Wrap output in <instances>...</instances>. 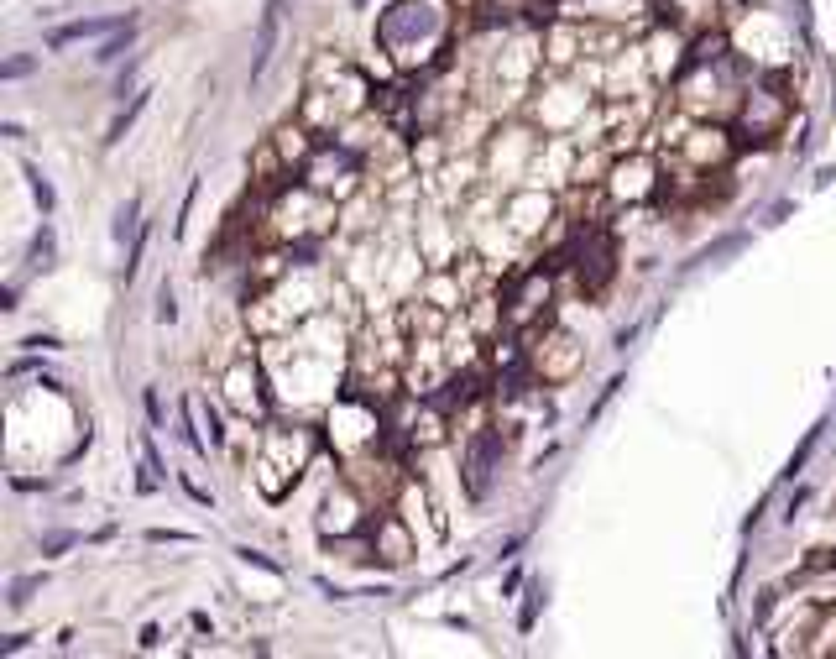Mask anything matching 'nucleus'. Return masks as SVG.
Wrapping results in <instances>:
<instances>
[{"label":"nucleus","instance_id":"1","mask_svg":"<svg viewBox=\"0 0 836 659\" xmlns=\"http://www.w3.org/2000/svg\"><path fill=\"white\" fill-rule=\"evenodd\" d=\"M377 42L398 74H450L460 58V11L455 0H392L377 16Z\"/></svg>","mask_w":836,"mask_h":659},{"label":"nucleus","instance_id":"2","mask_svg":"<svg viewBox=\"0 0 836 659\" xmlns=\"http://www.w3.org/2000/svg\"><path fill=\"white\" fill-rule=\"evenodd\" d=\"M319 450V435L304 424H267L257 450H251V476H257V487L267 503H283V497L298 487V476L309 471Z\"/></svg>","mask_w":836,"mask_h":659},{"label":"nucleus","instance_id":"3","mask_svg":"<svg viewBox=\"0 0 836 659\" xmlns=\"http://www.w3.org/2000/svg\"><path fill=\"white\" fill-rule=\"evenodd\" d=\"M737 142H758L769 147L774 136L789 131L795 121V84H789L784 68H758L742 89V105H737Z\"/></svg>","mask_w":836,"mask_h":659},{"label":"nucleus","instance_id":"4","mask_svg":"<svg viewBox=\"0 0 836 659\" xmlns=\"http://www.w3.org/2000/svg\"><path fill=\"white\" fill-rule=\"evenodd\" d=\"M539 147H544V136L533 131V126H518V121L497 126L492 136H486V147H481V178H486V184H497V189L528 184L533 163H539Z\"/></svg>","mask_w":836,"mask_h":659},{"label":"nucleus","instance_id":"5","mask_svg":"<svg viewBox=\"0 0 836 659\" xmlns=\"http://www.w3.org/2000/svg\"><path fill=\"white\" fill-rule=\"evenodd\" d=\"M580 367H586V346H580V335H570L565 325H539L528 330V372L533 382H549V388H560L570 382Z\"/></svg>","mask_w":836,"mask_h":659},{"label":"nucleus","instance_id":"6","mask_svg":"<svg viewBox=\"0 0 836 659\" xmlns=\"http://www.w3.org/2000/svg\"><path fill=\"white\" fill-rule=\"evenodd\" d=\"M533 121L544 126V136H575L580 121L591 116V89H580L565 74H544V84L533 89Z\"/></svg>","mask_w":836,"mask_h":659},{"label":"nucleus","instance_id":"7","mask_svg":"<svg viewBox=\"0 0 836 659\" xmlns=\"http://www.w3.org/2000/svg\"><path fill=\"white\" fill-rule=\"evenodd\" d=\"M554 215H560V199H554V189L544 184H518V189H502V225L518 236V246L528 241H544V231L554 225Z\"/></svg>","mask_w":836,"mask_h":659},{"label":"nucleus","instance_id":"8","mask_svg":"<svg viewBox=\"0 0 836 659\" xmlns=\"http://www.w3.org/2000/svg\"><path fill=\"white\" fill-rule=\"evenodd\" d=\"M319 534L324 539H351V534H366L371 529V497L351 482V476H340V482L324 487L319 497Z\"/></svg>","mask_w":836,"mask_h":659},{"label":"nucleus","instance_id":"9","mask_svg":"<svg viewBox=\"0 0 836 659\" xmlns=\"http://www.w3.org/2000/svg\"><path fill=\"white\" fill-rule=\"evenodd\" d=\"M554 267H544V262H533V267H523L513 283H507V330H539L544 320H549V299H554V278H549Z\"/></svg>","mask_w":836,"mask_h":659},{"label":"nucleus","instance_id":"10","mask_svg":"<svg viewBox=\"0 0 836 659\" xmlns=\"http://www.w3.org/2000/svg\"><path fill=\"white\" fill-rule=\"evenodd\" d=\"M267 382H272V377H267L262 361L236 356V361L225 367V377H220V403H225L236 419H267V408H272Z\"/></svg>","mask_w":836,"mask_h":659},{"label":"nucleus","instance_id":"11","mask_svg":"<svg viewBox=\"0 0 836 659\" xmlns=\"http://www.w3.org/2000/svg\"><path fill=\"white\" fill-rule=\"evenodd\" d=\"M664 189V178H659V163L654 157H643V152H622L617 163H612V173H607V194L617 199V204H648Z\"/></svg>","mask_w":836,"mask_h":659},{"label":"nucleus","instance_id":"12","mask_svg":"<svg viewBox=\"0 0 836 659\" xmlns=\"http://www.w3.org/2000/svg\"><path fill=\"white\" fill-rule=\"evenodd\" d=\"M685 163H695V168H706V173H716V168H727L732 157H737V136L727 131V121H695L690 126V136L675 147Z\"/></svg>","mask_w":836,"mask_h":659},{"label":"nucleus","instance_id":"13","mask_svg":"<svg viewBox=\"0 0 836 659\" xmlns=\"http://www.w3.org/2000/svg\"><path fill=\"white\" fill-rule=\"evenodd\" d=\"M371 544H377V560H382V565H403V560H413V550H418V529L408 524L403 513L382 508L377 518H371Z\"/></svg>","mask_w":836,"mask_h":659},{"label":"nucleus","instance_id":"14","mask_svg":"<svg viewBox=\"0 0 836 659\" xmlns=\"http://www.w3.org/2000/svg\"><path fill=\"white\" fill-rule=\"evenodd\" d=\"M126 16H115V21H100V16H89V21H74V27H58L48 32V48H68V42H79V37H100V32H115Z\"/></svg>","mask_w":836,"mask_h":659},{"label":"nucleus","instance_id":"15","mask_svg":"<svg viewBox=\"0 0 836 659\" xmlns=\"http://www.w3.org/2000/svg\"><path fill=\"white\" fill-rule=\"evenodd\" d=\"M131 32H136V21H121V27H115L105 42H100V63H115V58H121V48H131Z\"/></svg>","mask_w":836,"mask_h":659},{"label":"nucleus","instance_id":"16","mask_svg":"<svg viewBox=\"0 0 836 659\" xmlns=\"http://www.w3.org/2000/svg\"><path fill=\"white\" fill-rule=\"evenodd\" d=\"M142 110H147V89H142V95H136V100H131V105L121 110V116H115V126H110V136H105V142H110V147H115V142H121V136L131 131V121H136V116H142Z\"/></svg>","mask_w":836,"mask_h":659},{"label":"nucleus","instance_id":"17","mask_svg":"<svg viewBox=\"0 0 836 659\" xmlns=\"http://www.w3.org/2000/svg\"><path fill=\"white\" fill-rule=\"evenodd\" d=\"M32 267H53V225H42L32 236Z\"/></svg>","mask_w":836,"mask_h":659},{"label":"nucleus","instance_id":"18","mask_svg":"<svg viewBox=\"0 0 836 659\" xmlns=\"http://www.w3.org/2000/svg\"><path fill=\"white\" fill-rule=\"evenodd\" d=\"M27 178H32V194H37V204H42V215H53V184H48V178H42L37 168H27Z\"/></svg>","mask_w":836,"mask_h":659},{"label":"nucleus","instance_id":"19","mask_svg":"<svg viewBox=\"0 0 836 659\" xmlns=\"http://www.w3.org/2000/svg\"><path fill=\"white\" fill-rule=\"evenodd\" d=\"M157 320L168 325V320H178V304H173V288H162L157 293Z\"/></svg>","mask_w":836,"mask_h":659},{"label":"nucleus","instance_id":"20","mask_svg":"<svg viewBox=\"0 0 836 659\" xmlns=\"http://www.w3.org/2000/svg\"><path fill=\"white\" fill-rule=\"evenodd\" d=\"M21 346H27V351H58V335H27Z\"/></svg>","mask_w":836,"mask_h":659},{"label":"nucleus","instance_id":"21","mask_svg":"<svg viewBox=\"0 0 836 659\" xmlns=\"http://www.w3.org/2000/svg\"><path fill=\"white\" fill-rule=\"evenodd\" d=\"M68 544H74V534H48L42 539V555H58V550H68Z\"/></svg>","mask_w":836,"mask_h":659},{"label":"nucleus","instance_id":"22","mask_svg":"<svg viewBox=\"0 0 836 659\" xmlns=\"http://www.w3.org/2000/svg\"><path fill=\"white\" fill-rule=\"evenodd\" d=\"M0 74H6V79H21V74H32V58H11L6 68H0Z\"/></svg>","mask_w":836,"mask_h":659}]
</instances>
